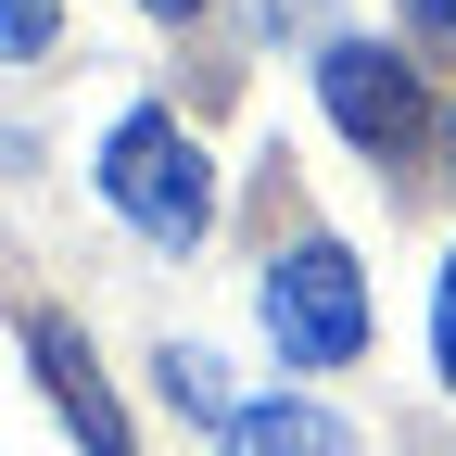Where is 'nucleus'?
<instances>
[{
  "mask_svg": "<svg viewBox=\"0 0 456 456\" xmlns=\"http://www.w3.org/2000/svg\"><path fill=\"white\" fill-rule=\"evenodd\" d=\"M140 13H203V0H140Z\"/></svg>",
  "mask_w": 456,
  "mask_h": 456,
  "instance_id": "nucleus-9",
  "label": "nucleus"
},
{
  "mask_svg": "<svg viewBox=\"0 0 456 456\" xmlns=\"http://www.w3.org/2000/svg\"><path fill=\"white\" fill-rule=\"evenodd\" d=\"M64 38V0H0V51H51Z\"/></svg>",
  "mask_w": 456,
  "mask_h": 456,
  "instance_id": "nucleus-6",
  "label": "nucleus"
},
{
  "mask_svg": "<svg viewBox=\"0 0 456 456\" xmlns=\"http://www.w3.org/2000/svg\"><path fill=\"white\" fill-rule=\"evenodd\" d=\"M431 355H444V380H456V254H444V292H431Z\"/></svg>",
  "mask_w": 456,
  "mask_h": 456,
  "instance_id": "nucleus-7",
  "label": "nucleus"
},
{
  "mask_svg": "<svg viewBox=\"0 0 456 456\" xmlns=\"http://www.w3.org/2000/svg\"><path fill=\"white\" fill-rule=\"evenodd\" d=\"M26 355H38L51 406L77 419V444H89V456H140V444H127V419H114V393H102V368H89V342H77L64 317H26Z\"/></svg>",
  "mask_w": 456,
  "mask_h": 456,
  "instance_id": "nucleus-4",
  "label": "nucleus"
},
{
  "mask_svg": "<svg viewBox=\"0 0 456 456\" xmlns=\"http://www.w3.org/2000/svg\"><path fill=\"white\" fill-rule=\"evenodd\" d=\"M228 456H355V431H342L330 406H228Z\"/></svg>",
  "mask_w": 456,
  "mask_h": 456,
  "instance_id": "nucleus-5",
  "label": "nucleus"
},
{
  "mask_svg": "<svg viewBox=\"0 0 456 456\" xmlns=\"http://www.w3.org/2000/svg\"><path fill=\"white\" fill-rule=\"evenodd\" d=\"M102 191H114V216H127L140 241L191 254L203 216H216V165H203V140L178 127V114H127V127L102 140Z\"/></svg>",
  "mask_w": 456,
  "mask_h": 456,
  "instance_id": "nucleus-1",
  "label": "nucleus"
},
{
  "mask_svg": "<svg viewBox=\"0 0 456 456\" xmlns=\"http://www.w3.org/2000/svg\"><path fill=\"white\" fill-rule=\"evenodd\" d=\"M254 305H266V342H279L292 368H342V355H368V266L342 254V241H292V254H266Z\"/></svg>",
  "mask_w": 456,
  "mask_h": 456,
  "instance_id": "nucleus-2",
  "label": "nucleus"
},
{
  "mask_svg": "<svg viewBox=\"0 0 456 456\" xmlns=\"http://www.w3.org/2000/svg\"><path fill=\"white\" fill-rule=\"evenodd\" d=\"M317 102L342 114V140H368L380 165L419 152V77H406V51H380V38H330V51H317Z\"/></svg>",
  "mask_w": 456,
  "mask_h": 456,
  "instance_id": "nucleus-3",
  "label": "nucleus"
},
{
  "mask_svg": "<svg viewBox=\"0 0 456 456\" xmlns=\"http://www.w3.org/2000/svg\"><path fill=\"white\" fill-rule=\"evenodd\" d=\"M406 13H419V38H456V0H406Z\"/></svg>",
  "mask_w": 456,
  "mask_h": 456,
  "instance_id": "nucleus-8",
  "label": "nucleus"
}]
</instances>
